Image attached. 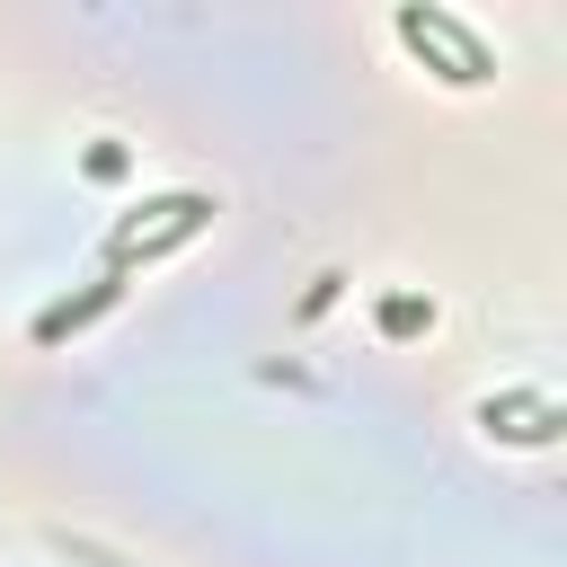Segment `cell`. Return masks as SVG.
<instances>
[{"instance_id": "obj_1", "label": "cell", "mask_w": 567, "mask_h": 567, "mask_svg": "<svg viewBox=\"0 0 567 567\" xmlns=\"http://www.w3.org/2000/svg\"><path fill=\"white\" fill-rule=\"evenodd\" d=\"M106 301H115V284H97V292H80V301H62V310H44V319H35V337H44V346H53V337H71V328H80V319H97V310H106Z\"/></svg>"}]
</instances>
